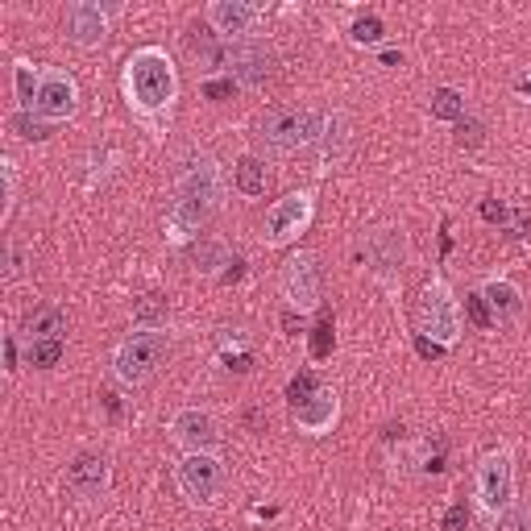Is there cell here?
Segmentation results:
<instances>
[{"label": "cell", "mask_w": 531, "mask_h": 531, "mask_svg": "<svg viewBox=\"0 0 531 531\" xmlns=\"http://www.w3.org/2000/svg\"><path fill=\"white\" fill-rule=\"evenodd\" d=\"M17 100H21V113H34V100H38V75H42V67H34V63H25V59H17Z\"/></svg>", "instance_id": "d4e9b609"}, {"label": "cell", "mask_w": 531, "mask_h": 531, "mask_svg": "<svg viewBox=\"0 0 531 531\" xmlns=\"http://www.w3.org/2000/svg\"><path fill=\"white\" fill-rule=\"evenodd\" d=\"M349 42H353V46H382V42H386V25H382V17H374V13L357 17V21L349 25Z\"/></svg>", "instance_id": "484cf974"}, {"label": "cell", "mask_w": 531, "mask_h": 531, "mask_svg": "<svg viewBox=\"0 0 531 531\" xmlns=\"http://www.w3.org/2000/svg\"><path fill=\"white\" fill-rule=\"evenodd\" d=\"M349 117L345 113H328L324 117V133H320V171H332L341 166L349 154Z\"/></svg>", "instance_id": "d6986e66"}, {"label": "cell", "mask_w": 531, "mask_h": 531, "mask_svg": "<svg viewBox=\"0 0 531 531\" xmlns=\"http://www.w3.org/2000/svg\"><path fill=\"white\" fill-rule=\"evenodd\" d=\"M498 531H531V507H515L498 515Z\"/></svg>", "instance_id": "f1b7e54d"}, {"label": "cell", "mask_w": 531, "mask_h": 531, "mask_svg": "<svg viewBox=\"0 0 531 531\" xmlns=\"http://www.w3.org/2000/svg\"><path fill=\"white\" fill-rule=\"evenodd\" d=\"M59 357H63V341H30V345H25V361L38 366V370L59 366Z\"/></svg>", "instance_id": "4316f807"}, {"label": "cell", "mask_w": 531, "mask_h": 531, "mask_svg": "<svg viewBox=\"0 0 531 531\" xmlns=\"http://www.w3.org/2000/svg\"><path fill=\"white\" fill-rule=\"evenodd\" d=\"M133 328L137 332H158V328H166V299L162 295L133 299Z\"/></svg>", "instance_id": "7402d4cb"}, {"label": "cell", "mask_w": 531, "mask_h": 531, "mask_svg": "<svg viewBox=\"0 0 531 531\" xmlns=\"http://www.w3.org/2000/svg\"><path fill=\"white\" fill-rule=\"evenodd\" d=\"M21 266H25L21 245H13V241H9V278H17V274H21Z\"/></svg>", "instance_id": "f35d334b"}, {"label": "cell", "mask_w": 531, "mask_h": 531, "mask_svg": "<svg viewBox=\"0 0 531 531\" xmlns=\"http://www.w3.org/2000/svg\"><path fill=\"white\" fill-rule=\"evenodd\" d=\"M266 162L258 158V154H245L237 166H233V183H237V191L245 195V200H258V195H266Z\"/></svg>", "instance_id": "44dd1931"}, {"label": "cell", "mask_w": 531, "mask_h": 531, "mask_svg": "<svg viewBox=\"0 0 531 531\" xmlns=\"http://www.w3.org/2000/svg\"><path fill=\"white\" fill-rule=\"evenodd\" d=\"M366 266H370V274L386 291H395L403 283V266H407V237H403V229H390V225L374 229L366 237Z\"/></svg>", "instance_id": "8fae6325"}, {"label": "cell", "mask_w": 531, "mask_h": 531, "mask_svg": "<svg viewBox=\"0 0 531 531\" xmlns=\"http://www.w3.org/2000/svg\"><path fill=\"white\" fill-rule=\"evenodd\" d=\"M212 63L225 67L237 88H262V83L270 79V71H274V54L262 42H233L225 50H216Z\"/></svg>", "instance_id": "9c48e42d"}, {"label": "cell", "mask_w": 531, "mask_h": 531, "mask_svg": "<svg viewBox=\"0 0 531 531\" xmlns=\"http://www.w3.org/2000/svg\"><path fill=\"white\" fill-rule=\"evenodd\" d=\"M444 531H465L469 527V507H465V498H457V502H449V511H444V523H440Z\"/></svg>", "instance_id": "4dcf8cb0"}, {"label": "cell", "mask_w": 531, "mask_h": 531, "mask_svg": "<svg viewBox=\"0 0 531 531\" xmlns=\"http://www.w3.org/2000/svg\"><path fill=\"white\" fill-rule=\"evenodd\" d=\"M175 486L191 507H212L225 490V465L216 453H183V461L175 465Z\"/></svg>", "instance_id": "ba28073f"}, {"label": "cell", "mask_w": 531, "mask_h": 531, "mask_svg": "<svg viewBox=\"0 0 531 531\" xmlns=\"http://www.w3.org/2000/svg\"><path fill=\"white\" fill-rule=\"evenodd\" d=\"M419 328H424V337L453 349L461 341V303L453 295V287L444 283V278H432V283L419 291Z\"/></svg>", "instance_id": "277c9868"}, {"label": "cell", "mask_w": 531, "mask_h": 531, "mask_svg": "<svg viewBox=\"0 0 531 531\" xmlns=\"http://www.w3.org/2000/svg\"><path fill=\"white\" fill-rule=\"evenodd\" d=\"M117 13H121L117 5L75 0V5H67V13H63V30H67V38H71L79 50H96V46H104L108 25H113Z\"/></svg>", "instance_id": "4fadbf2b"}, {"label": "cell", "mask_w": 531, "mask_h": 531, "mask_svg": "<svg viewBox=\"0 0 531 531\" xmlns=\"http://www.w3.org/2000/svg\"><path fill=\"white\" fill-rule=\"evenodd\" d=\"M312 353H316V357H328V353H332V320H320V324H316Z\"/></svg>", "instance_id": "836d02e7"}, {"label": "cell", "mask_w": 531, "mask_h": 531, "mask_svg": "<svg viewBox=\"0 0 531 531\" xmlns=\"http://www.w3.org/2000/svg\"><path fill=\"white\" fill-rule=\"evenodd\" d=\"M320 390V382H316V374H295L291 382H287V399H291V407H299L303 399H312Z\"/></svg>", "instance_id": "83f0119b"}, {"label": "cell", "mask_w": 531, "mask_h": 531, "mask_svg": "<svg viewBox=\"0 0 531 531\" xmlns=\"http://www.w3.org/2000/svg\"><path fill=\"white\" fill-rule=\"evenodd\" d=\"M316 216V195L312 191H291L283 200H274L266 220H262V245L266 249H283L291 241H299V233H307Z\"/></svg>", "instance_id": "52a82bcc"}, {"label": "cell", "mask_w": 531, "mask_h": 531, "mask_svg": "<svg viewBox=\"0 0 531 531\" xmlns=\"http://www.w3.org/2000/svg\"><path fill=\"white\" fill-rule=\"evenodd\" d=\"M283 295L291 303V312L307 316L316 312L320 299H324V274H320V262L316 254H295L283 270Z\"/></svg>", "instance_id": "7c38bea8"}, {"label": "cell", "mask_w": 531, "mask_h": 531, "mask_svg": "<svg viewBox=\"0 0 531 531\" xmlns=\"http://www.w3.org/2000/svg\"><path fill=\"white\" fill-rule=\"evenodd\" d=\"M9 129L21 137V142H46V137L54 133V125H50V121H42L38 113H21V108L9 117Z\"/></svg>", "instance_id": "cb8c5ba5"}, {"label": "cell", "mask_w": 531, "mask_h": 531, "mask_svg": "<svg viewBox=\"0 0 531 531\" xmlns=\"http://www.w3.org/2000/svg\"><path fill=\"white\" fill-rule=\"evenodd\" d=\"M457 142H461V146H465V142L478 146V142H482V125H478V121H457Z\"/></svg>", "instance_id": "e575fe53"}, {"label": "cell", "mask_w": 531, "mask_h": 531, "mask_svg": "<svg viewBox=\"0 0 531 531\" xmlns=\"http://www.w3.org/2000/svg\"><path fill=\"white\" fill-rule=\"evenodd\" d=\"M482 216L490 220V225H502V220H507V208L494 204V200H486V204H482Z\"/></svg>", "instance_id": "74e56055"}, {"label": "cell", "mask_w": 531, "mask_h": 531, "mask_svg": "<svg viewBox=\"0 0 531 531\" xmlns=\"http://www.w3.org/2000/svg\"><path fill=\"white\" fill-rule=\"evenodd\" d=\"M341 419V395L332 386H320L312 399H303L299 407H291V424L303 436H328Z\"/></svg>", "instance_id": "9a60e30c"}, {"label": "cell", "mask_w": 531, "mask_h": 531, "mask_svg": "<svg viewBox=\"0 0 531 531\" xmlns=\"http://www.w3.org/2000/svg\"><path fill=\"white\" fill-rule=\"evenodd\" d=\"M258 17H262V9L249 5V0H212V5H208L212 34L225 38V42H245L249 34H254Z\"/></svg>", "instance_id": "2e32d148"}, {"label": "cell", "mask_w": 531, "mask_h": 531, "mask_svg": "<svg viewBox=\"0 0 531 531\" xmlns=\"http://www.w3.org/2000/svg\"><path fill=\"white\" fill-rule=\"evenodd\" d=\"M382 63H390V67L403 63V50H382Z\"/></svg>", "instance_id": "60d3db41"}, {"label": "cell", "mask_w": 531, "mask_h": 531, "mask_svg": "<svg viewBox=\"0 0 531 531\" xmlns=\"http://www.w3.org/2000/svg\"><path fill=\"white\" fill-rule=\"evenodd\" d=\"M108 486H113V469H108L104 453H79L67 465V490L79 498H104Z\"/></svg>", "instance_id": "e0dca14e"}, {"label": "cell", "mask_w": 531, "mask_h": 531, "mask_svg": "<svg viewBox=\"0 0 531 531\" xmlns=\"http://www.w3.org/2000/svg\"><path fill=\"white\" fill-rule=\"evenodd\" d=\"M415 349H419V357H428V361H440L444 353H449V349H444V345L428 341V337H424V332H419V337H415Z\"/></svg>", "instance_id": "d590c367"}, {"label": "cell", "mask_w": 531, "mask_h": 531, "mask_svg": "<svg viewBox=\"0 0 531 531\" xmlns=\"http://www.w3.org/2000/svg\"><path fill=\"white\" fill-rule=\"evenodd\" d=\"M233 88H237V83H233V79H208V83H204V96L220 100V96H229Z\"/></svg>", "instance_id": "8d00e7d4"}, {"label": "cell", "mask_w": 531, "mask_h": 531, "mask_svg": "<svg viewBox=\"0 0 531 531\" xmlns=\"http://www.w3.org/2000/svg\"><path fill=\"white\" fill-rule=\"evenodd\" d=\"M465 312H469V320L478 324V328H494V320H490V307L482 303V295H478V291H473V295L465 299Z\"/></svg>", "instance_id": "1f68e13d"}, {"label": "cell", "mask_w": 531, "mask_h": 531, "mask_svg": "<svg viewBox=\"0 0 531 531\" xmlns=\"http://www.w3.org/2000/svg\"><path fill=\"white\" fill-rule=\"evenodd\" d=\"M166 353H171V337L158 328V332H133L113 349V374L121 386H146L158 370Z\"/></svg>", "instance_id": "3957f363"}, {"label": "cell", "mask_w": 531, "mask_h": 531, "mask_svg": "<svg viewBox=\"0 0 531 531\" xmlns=\"http://www.w3.org/2000/svg\"><path fill=\"white\" fill-rule=\"evenodd\" d=\"M428 108H432V117L436 121H465V92L461 88H449V83H444V88H436L432 92V100H428Z\"/></svg>", "instance_id": "603a6c76"}, {"label": "cell", "mask_w": 531, "mask_h": 531, "mask_svg": "<svg viewBox=\"0 0 531 531\" xmlns=\"http://www.w3.org/2000/svg\"><path fill=\"white\" fill-rule=\"evenodd\" d=\"M121 92H125V104L137 113V121H142L150 133H166L171 129L175 100H179L175 59L162 46L133 50L121 67Z\"/></svg>", "instance_id": "6da1fadb"}, {"label": "cell", "mask_w": 531, "mask_h": 531, "mask_svg": "<svg viewBox=\"0 0 531 531\" xmlns=\"http://www.w3.org/2000/svg\"><path fill=\"white\" fill-rule=\"evenodd\" d=\"M519 96H531V79H519V88H515Z\"/></svg>", "instance_id": "b9f144b4"}, {"label": "cell", "mask_w": 531, "mask_h": 531, "mask_svg": "<svg viewBox=\"0 0 531 531\" xmlns=\"http://www.w3.org/2000/svg\"><path fill=\"white\" fill-rule=\"evenodd\" d=\"M283 328H287V337H299V332H303V316L299 312H287L283 316Z\"/></svg>", "instance_id": "ab89813d"}, {"label": "cell", "mask_w": 531, "mask_h": 531, "mask_svg": "<svg viewBox=\"0 0 531 531\" xmlns=\"http://www.w3.org/2000/svg\"><path fill=\"white\" fill-rule=\"evenodd\" d=\"M0 175H5V216L13 212V200H17V162L5 158L0 162Z\"/></svg>", "instance_id": "d6a6232c"}, {"label": "cell", "mask_w": 531, "mask_h": 531, "mask_svg": "<svg viewBox=\"0 0 531 531\" xmlns=\"http://www.w3.org/2000/svg\"><path fill=\"white\" fill-rule=\"evenodd\" d=\"M171 440L179 444L183 453H216L220 444V424L212 411H200V407H187L171 419Z\"/></svg>", "instance_id": "5bb4252c"}, {"label": "cell", "mask_w": 531, "mask_h": 531, "mask_svg": "<svg viewBox=\"0 0 531 531\" xmlns=\"http://www.w3.org/2000/svg\"><path fill=\"white\" fill-rule=\"evenodd\" d=\"M63 332H67V316H63V307H34L30 320H25V337L30 341H63Z\"/></svg>", "instance_id": "ffe728a7"}, {"label": "cell", "mask_w": 531, "mask_h": 531, "mask_svg": "<svg viewBox=\"0 0 531 531\" xmlns=\"http://www.w3.org/2000/svg\"><path fill=\"white\" fill-rule=\"evenodd\" d=\"M478 295H482V303L490 307V320L494 324H511V320H519V312H523V295H519V287L511 283V278H486V283L478 287Z\"/></svg>", "instance_id": "ac0fdd59"}, {"label": "cell", "mask_w": 531, "mask_h": 531, "mask_svg": "<svg viewBox=\"0 0 531 531\" xmlns=\"http://www.w3.org/2000/svg\"><path fill=\"white\" fill-rule=\"evenodd\" d=\"M324 133V117L316 113V108H278V113H270L262 121V146L266 154L274 158H287V154H299L307 146H316Z\"/></svg>", "instance_id": "7a4b0ae2"}, {"label": "cell", "mask_w": 531, "mask_h": 531, "mask_svg": "<svg viewBox=\"0 0 531 531\" xmlns=\"http://www.w3.org/2000/svg\"><path fill=\"white\" fill-rule=\"evenodd\" d=\"M473 486H478V502L486 519H498L502 511L515 507V457L511 449H490L478 469H473Z\"/></svg>", "instance_id": "5b68a950"}, {"label": "cell", "mask_w": 531, "mask_h": 531, "mask_svg": "<svg viewBox=\"0 0 531 531\" xmlns=\"http://www.w3.org/2000/svg\"><path fill=\"white\" fill-rule=\"evenodd\" d=\"M34 113L50 125L71 121L79 113V83L71 71L63 67H42L38 75V100H34Z\"/></svg>", "instance_id": "30bf717a"}, {"label": "cell", "mask_w": 531, "mask_h": 531, "mask_svg": "<svg viewBox=\"0 0 531 531\" xmlns=\"http://www.w3.org/2000/svg\"><path fill=\"white\" fill-rule=\"evenodd\" d=\"M216 266H229V254H225V245H204L200 254H195V270L212 274Z\"/></svg>", "instance_id": "f546056e"}, {"label": "cell", "mask_w": 531, "mask_h": 531, "mask_svg": "<svg viewBox=\"0 0 531 531\" xmlns=\"http://www.w3.org/2000/svg\"><path fill=\"white\" fill-rule=\"evenodd\" d=\"M175 191H179V204L200 208L204 216H212L220 204H225V175H220L216 158L208 154H191L179 175H175Z\"/></svg>", "instance_id": "8992f818"}]
</instances>
